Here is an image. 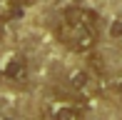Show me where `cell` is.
<instances>
[{"instance_id":"6","label":"cell","mask_w":122,"mask_h":120,"mask_svg":"<svg viewBox=\"0 0 122 120\" xmlns=\"http://www.w3.org/2000/svg\"><path fill=\"white\" fill-rule=\"evenodd\" d=\"M120 33H122V23H115L112 25V35H120Z\"/></svg>"},{"instance_id":"3","label":"cell","mask_w":122,"mask_h":120,"mask_svg":"<svg viewBox=\"0 0 122 120\" xmlns=\"http://www.w3.org/2000/svg\"><path fill=\"white\" fill-rule=\"evenodd\" d=\"M42 120H82V108L75 103L50 100L42 105Z\"/></svg>"},{"instance_id":"1","label":"cell","mask_w":122,"mask_h":120,"mask_svg":"<svg viewBox=\"0 0 122 120\" xmlns=\"http://www.w3.org/2000/svg\"><path fill=\"white\" fill-rule=\"evenodd\" d=\"M57 38L75 53L92 50L97 43V15L87 8H67L57 28Z\"/></svg>"},{"instance_id":"9","label":"cell","mask_w":122,"mask_h":120,"mask_svg":"<svg viewBox=\"0 0 122 120\" xmlns=\"http://www.w3.org/2000/svg\"><path fill=\"white\" fill-rule=\"evenodd\" d=\"M0 120H15V118H0Z\"/></svg>"},{"instance_id":"7","label":"cell","mask_w":122,"mask_h":120,"mask_svg":"<svg viewBox=\"0 0 122 120\" xmlns=\"http://www.w3.org/2000/svg\"><path fill=\"white\" fill-rule=\"evenodd\" d=\"M117 98H120V100H122V83L117 85Z\"/></svg>"},{"instance_id":"2","label":"cell","mask_w":122,"mask_h":120,"mask_svg":"<svg viewBox=\"0 0 122 120\" xmlns=\"http://www.w3.org/2000/svg\"><path fill=\"white\" fill-rule=\"evenodd\" d=\"M0 73H3L5 80H10V83H18V85L27 83V78H30L27 60L20 55V53H10V55H5L3 63H0Z\"/></svg>"},{"instance_id":"8","label":"cell","mask_w":122,"mask_h":120,"mask_svg":"<svg viewBox=\"0 0 122 120\" xmlns=\"http://www.w3.org/2000/svg\"><path fill=\"white\" fill-rule=\"evenodd\" d=\"M20 3H23V5H30V3H35V0H20Z\"/></svg>"},{"instance_id":"5","label":"cell","mask_w":122,"mask_h":120,"mask_svg":"<svg viewBox=\"0 0 122 120\" xmlns=\"http://www.w3.org/2000/svg\"><path fill=\"white\" fill-rule=\"evenodd\" d=\"M23 3L20 0H0V20H13L20 15Z\"/></svg>"},{"instance_id":"4","label":"cell","mask_w":122,"mask_h":120,"mask_svg":"<svg viewBox=\"0 0 122 120\" xmlns=\"http://www.w3.org/2000/svg\"><path fill=\"white\" fill-rule=\"evenodd\" d=\"M67 85H70V90H72L75 95H80V98H90V95H95V90H97L95 75H92L90 70H82V68H77V70H72V73L67 75Z\"/></svg>"}]
</instances>
